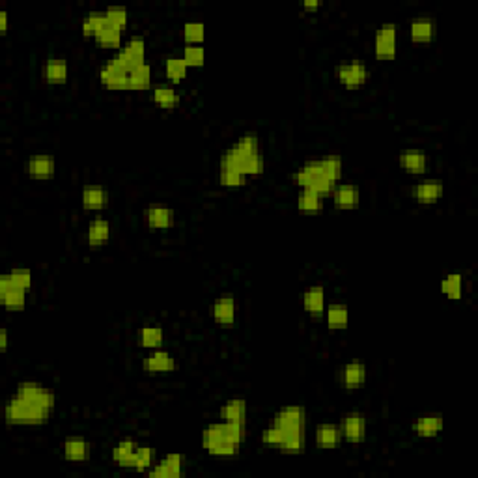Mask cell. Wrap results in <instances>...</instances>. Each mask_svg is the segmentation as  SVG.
I'll use <instances>...</instances> for the list:
<instances>
[{
    "mask_svg": "<svg viewBox=\"0 0 478 478\" xmlns=\"http://www.w3.org/2000/svg\"><path fill=\"white\" fill-rule=\"evenodd\" d=\"M316 445L320 448H325V450H331V448H336L342 443V430H340L338 424H320L314 432Z\"/></svg>",
    "mask_w": 478,
    "mask_h": 478,
    "instance_id": "24",
    "label": "cell"
},
{
    "mask_svg": "<svg viewBox=\"0 0 478 478\" xmlns=\"http://www.w3.org/2000/svg\"><path fill=\"white\" fill-rule=\"evenodd\" d=\"M211 314H213V320L219 325H224V327L232 325L233 321H236V299H233L232 294H222L213 303Z\"/></svg>",
    "mask_w": 478,
    "mask_h": 478,
    "instance_id": "21",
    "label": "cell"
},
{
    "mask_svg": "<svg viewBox=\"0 0 478 478\" xmlns=\"http://www.w3.org/2000/svg\"><path fill=\"white\" fill-rule=\"evenodd\" d=\"M137 448H139V445L135 441H120L118 445L113 448V461L120 467H131L133 469V459H135Z\"/></svg>",
    "mask_w": 478,
    "mask_h": 478,
    "instance_id": "32",
    "label": "cell"
},
{
    "mask_svg": "<svg viewBox=\"0 0 478 478\" xmlns=\"http://www.w3.org/2000/svg\"><path fill=\"white\" fill-rule=\"evenodd\" d=\"M25 172L36 180H49L57 172V161L52 155H34L25 163Z\"/></svg>",
    "mask_w": 478,
    "mask_h": 478,
    "instance_id": "19",
    "label": "cell"
},
{
    "mask_svg": "<svg viewBox=\"0 0 478 478\" xmlns=\"http://www.w3.org/2000/svg\"><path fill=\"white\" fill-rule=\"evenodd\" d=\"M144 222L151 230H170L176 222V215L164 204H150L144 209Z\"/></svg>",
    "mask_w": 478,
    "mask_h": 478,
    "instance_id": "11",
    "label": "cell"
},
{
    "mask_svg": "<svg viewBox=\"0 0 478 478\" xmlns=\"http://www.w3.org/2000/svg\"><path fill=\"white\" fill-rule=\"evenodd\" d=\"M342 169H344V163H342L340 155H325V157L307 161L301 169L294 172L291 180L301 189H309L310 183L314 182L316 178L321 176L338 183V180L342 178Z\"/></svg>",
    "mask_w": 478,
    "mask_h": 478,
    "instance_id": "1",
    "label": "cell"
},
{
    "mask_svg": "<svg viewBox=\"0 0 478 478\" xmlns=\"http://www.w3.org/2000/svg\"><path fill=\"white\" fill-rule=\"evenodd\" d=\"M8 277H10V280H12L17 288H23L26 289V291L32 288V273L28 269L17 267V269L10 271V273H8Z\"/></svg>",
    "mask_w": 478,
    "mask_h": 478,
    "instance_id": "48",
    "label": "cell"
},
{
    "mask_svg": "<svg viewBox=\"0 0 478 478\" xmlns=\"http://www.w3.org/2000/svg\"><path fill=\"white\" fill-rule=\"evenodd\" d=\"M187 70L189 68H187V64L183 62L182 57H170L164 60V75L174 84H178L187 77Z\"/></svg>",
    "mask_w": 478,
    "mask_h": 478,
    "instance_id": "39",
    "label": "cell"
},
{
    "mask_svg": "<svg viewBox=\"0 0 478 478\" xmlns=\"http://www.w3.org/2000/svg\"><path fill=\"white\" fill-rule=\"evenodd\" d=\"M139 342L140 346L146 347V350H159L164 342L163 329L159 327V325H144V327L140 329Z\"/></svg>",
    "mask_w": 478,
    "mask_h": 478,
    "instance_id": "36",
    "label": "cell"
},
{
    "mask_svg": "<svg viewBox=\"0 0 478 478\" xmlns=\"http://www.w3.org/2000/svg\"><path fill=\"white\" fill-rule=\"evenodd\" d=\"M185 472V456L183 454H166L161 461L148 471L151 478H178Z\"/></svg>",
    "mask_w": 478,
    "mask_h": 478,
    "instance_id": "12",
    "label": "cell"
},
{
    "mask_svg": "<svg viewBox=\"0 0 478 478\" xmlns=\"http://www.w3.org/2000/svg\"><path fill=\"white\" fill-rule=\"evenodd\" d=\"M151 99L161 108H176L180 105V94L174 84H155L151 90Z\"/></svg>",
    "mask_w": 478,
    "mask_h": 478,
    "instance_id": "29",
    "label": "cell"
},
{
    "mask_svg": "<svg viewBox=\"0 0 478 478\" xmlns=\"http://www.w3.org/2000/svg\"><path fill=\"white\" fill-rule=\"evenodd\" d=\"M206 26L202 23H187L183 26V39L189 45H200L204 41Z\"/></svg>",
    "mask_w": 478,
    "mask_h": 478,
    "instance_id": "47",
    "label": "cell"
},
{
    "mask_svg": "<svg viewBox=\"0 0 478 478\" xmlns=\"http://www.w3.org/2000/svg\"><path fill=\"white\" fill-rule=\"evenodd\" d=\"M50 411L39 403L28 402L15 394L6 403V422L10 426H41L49 421Z\"/></svg>",
    "mask_w": 478,
    "mask_h": 478,
    "instance_id": "2",
    "label": "cell"
},
{
    "mask_svg": "<svg viewBox=\"0 0 478 478\" xmlns=\"http://www.w3.org/2000/svg\"><path fill=\"white\" fill-rule=\"evenodd\" d=\"M81 200L86 211H99L108 204V193L101 185H86L82 189Z\"/></svg>",
    "mask_w": 478,
    "mask_h": 478,
    "instance_id": "26",
    "label": "cell"
},
{
    "mask_svg": "<svg viewBox=\"0 0 478 478\" xmlns=\"http://www.w3.org/2000/svg\"><path fill=\"white\" fill-rule=\"evenodd\" d=\"M0 303L8 310H23L26 305V289L17 288L10 280L8 273L0 277Z\"/></svg>",
    "mask_w": 478,
    "mask_h": 478,
    "instance_id": "13",
    "label": "cell"
},
{
    "mask_svg": "<svg viewBox=\"0 0 478 478\" xmlns=\"http://www.w3.org/2000/svg\"><path fill=\"white\" fill-rule=\"evenodd\" d=\"M155 463H157V458H155V450H153V448H137V454H135V459H133V469H135V471L148 472Z\"/></svg>",
    "mask_w": 478,
    "mask_h": 478,
    "instance_id": "41",
    "label": "cell"
},
{
    "mask_svg": "<svg viewBox=\"0 0 478 478\" xmlns=\"http://www.w3.org/2000/svg\"><path fill=\"white\" fill-rule=\"evenodd\" d=\"M443 428H445V419L439 413H426V415L415 419L411 424V432L417 437H424V439L439 435Z\"/></svg>",
    "mask_w": 478,
    "mask_h": 478,
    "instance_id": "15",
    "label": "cell"
},
{
    "mask_svg": "<svg viewBox=\"0 0 478 478\" xmlns=\"http://www.w3.org/2000/svg\"><path fill=\"white\" fill-rule=\"evenodd\" d=\"M220 169H232L238 170L241 174L249 176H260L264 174L265 170V161L262 157V153H256V155H249V157H239V155H233L232 151H224V155L220 157Z\"/></svg>",
    "mask_w": 478,
    "mask_h": 478,
    "instance_id": "5",
    "label": "cell"
},
{
    "mask_svg": "<svg viewBox=\"0 0 478 478\" xmlns=\"http://www.w3.org/2000/svg\"><path fill=\"white\" fill-rule=\"evenodd\" d=\"M461 288H463V278L458 273H452L441 280V294L454 301L461 297Z\"/></svg>",
    "mask_w": 478,
    "mask_h": 478,
    "instance_id": "42",
    "label": "cell"
},
{
    "mask_svg": "<svg viewBox=\"0 0 478 478\" xmlns=\"http://www.w3.org/2000/svg\"><path fill=\"white\" fill-rule=\"evenodd\" d=\"M284 437H286V432L284 430H280L278 426H271V428H265L264 432H262V443L264 445H269V447H280L283 445Z\"/></svg>",
    "mask_w": 478,
    "mask_h": 478,
    "instance_id": "49",
    "label": "cell"
},
{
    "mask_svg": "<svg viewBox=\"0 0 478 478\" xmlns=\"http://www.w3.org/2000/svg\"><path fill=\"white\" fill-rule=\"evenodd\" d=\"M398 163L409 174H424L428 170V155L421 150H408L400 153Z\"/></svg>",
    "mask_w": 478,
    "mask_h": 478,
    "instance_id": "25",
    "label": "cell"
},
{
    "mask_svg": "<svg viewBox=\"0 0 478 478\" xmlns=\"http://www.w3.org/2000/svg\"><path fill=\"white\" fill-rule=\"evenodd\" d=\"M398 26L394 23H385L376 30L374 36V55L378 60H394L396 57Z\"/></svg>",
    "mask_w": 478,
    "mask_h": 478,
    "instance_id": "6",
    "label": "cell"
},
{
    "mask_svg": "<svg viewBox=\"0 0 478 478\" xmlns=\"http://www.w3.org/2000/svg\"><path fill=\"white\" fill-rule=\"evenodd\" d=\"M99 81L108 90H122V92L129 90V73L120 70L111 60L99 70Z\"/></svg>",
    "mask_w": 478,
    "mask_h": 478,
    "instance_id": "17",
    "label": "cell"
},
{
    "mask_svg": "<svg viewBox=\"0 0 478 478\" xmlns=\"http://www.w3.org/2000/svg\"><path fill=\"white\" fill-rule=\"evenodd\" d=\"M219 180L220 185H224V187H243L247 183L245 174H241V172L232 169H220Z\"/></svg>",
    "mask_w": 478,
    "mask_h": 478,
    "instance_id": "46",
    "label": "cell"
},
{
    "mask_svg": "<svg viewBox=\"0 0 478 478\" xmlns=\"http://www.w3.org/2000/svg\"><path fill=\"white\" fill-rule=\"evenodd\" d=\"M340 430H342V439L347 443H363L366 439V417L358 411L346 413L342 422H340Z\"/></svg>",
    "mask_w": 478,
    "mask_h": 478,
    "instance_id": "10",
    "label": "cell"
},
{
    "mask_svg": "<svg viewBox=\"0 0 478 478\" xmlns=\"http://www.w3.org/2000/svg\"><path fill=\"white\" fill-rule=\"evenodd\" d=\"M273 424L278 426L284 432H297V430H307V411L301 405H289L278 411Z\"/></svg>",
    "mask_w": 478,
    "mask_h": 478,
    "instance_id": "9",
    "label": "cell"
},
{
    "mask_svg": "<svg viewBox=\"0 0 478 478\" xmlns=\"http://www.w3.org/2000/svg\"><path fill=\"white\" fill-rule=\"evenodd\" d=\"M437 23L432 17H417L409 25V36L413 44H430L435 38Z\"/></svg>",
    "mask_w": 478,
    "mask_h": 478,
    "instance_id": "20",
    "label": "cell"
},
{
    "mask_svg": "<svg viewBox=\"0 0 478 478\" xmlns=\"http://www.w3.org/2000/svg\"><path fill=\"white\" fill-rule=\"evenodd\" d=\"M297 209L305 215H318L323 211V196L310 189H303L297 198Z\"/></svg>",
    "mask_w": 478,
    "mask_h": 478,
    "instance_id": "33",
    "label": "cell"
},
{
    "mask_svg": "<svg viewBox=\"0 0 478 478\" xmlns=\"http://www.w3.org/2000/svg\"><path fill=\"white\" fill-rule=\"evenodd\" d=\"M334 75L338 79V82L344 86V88H358V86H365L368 79H370V71H368V66L365 62H347L336 66V71Z\"/></svg>",
    "mask_w": 478,
    "mask_h": 478,
    "instance_id": "7",
    "label": "cell"
},
{
    "mask_svg": "<svg viewBox=\"0 0 478 478\" xmlns=\"http://www.w3.org/2000/svg\"><path fill=\"white\" fill-rule=\"evenodd\" d=\"M331 198H333V204L336 208L353 209L357 208L358 200H361V191L352 183H342V185L334 187Z\"/></svg>",
    "mask_w": 478,
    "mask_h": 478,
    "instance_id": "22",
    "label": "cell"
},
{
    "mask_svg": "<svg viewBox=\"0 0 478 478\" xmlns=\"http://www.w3.org/2000/svg\"><path fill=\"white\" fill-rule=\"evenodd\" d=\"M151 77H153V71H151L150 64H142L129 73V90L139 92V90L150 88Z\"/></svg>",
    "mask_w": 478,
    "mask_h": 478,
    "instance_id": "38",
    "label": "cell"
},
{
    "mask_svg": "<svg viewBox=\"0 0 478 478\" xmlns=\"http://www.w3.org/2000/svg\"><path fill=\"white\" fill-rule=\"evenodd\" d=\"M202 447L213 456H233L238 454L239 447L228 439L222 430V424H211L202 432Z\"/></svg>",
    "mask_w": 478,
    "mask_h": 478,
    "instance_id": "4",
    "label": "cell"
},
{
    "mask_svg": "<svg viewBox=\"0 0 478 478\" xmlns=\"http://www.w3.org/2000/svg\"><path fill=\"white\" fill-rule=\"evenodd\" d=\"M15 396L23 398V400H28V402L39 403L41 408L52 411L55 409V403H57V398L50 392L49 389H45L44 385L36 383V381H23L15 387Z\"/></svg>",
    "mask_w": 478,
    "mask_h": 478,
    "instance_id": "8",
    "label": "cell"
},
{
    "mask_svg": "<svg viewBox=\"0 0 478 478\" xmlns=\"http://www.w3.org/2000/svg\"><path fill=\"white\" fill-rule=\"evenodd\" d=\"M366 378H368L366 365L365 363H358V361L347 363L340 370V383L347 390H355L358 387H363L366 383Z\"/></svg>",
    "mask_w": 478,
    "mask_h": 478,
    "instance_id": "18",
    "label": "cell"
},
{
    "mask_svg": "<svg viewBox=\"0 0 478 478\" xmlns=\"http://www.w3.org/2000/svg\"><path fill=\"white\" fill-rule=\"evenodd\" d=\"M320 6H321L320 2H305V4H303V8H305V10H309V12H316Z\"/></svg>",
    "mask_w": 478,
    "mask_h": 478,
    "instance_id": "52",
    "label": "cell"
},
{
    "mask_svg": "<svg viewBox=\"0 0 478 478\" xmlns=\"http://www.w3.org/2000/svg\"><path fill=\"white\" fill-rule=\"evenodd\" d=\"M8 32V12L6 10H2L0 12V34L4 36Z\"/></svg>",
    "mask_w": 478,
    "mask_h": 478,
    "instance_id": "50",
    "label": "cell"
},
{
    "mask_svg": "<svg viewBox=\"0 0 478 478\" xmlns=\"http://www.w3.org/2000/svg\"><path fill=\"white\" fill-rule=\"evenodd\" d=\"M142 370L148 374H169L176 370V358L164 350H151L148 357L142 358Z\"/></svg>",
    "mask_w": 478,
    "mask_h": 478,
    "instance_id": "14",
    "label": "cell"
},
{
    "mask_svg": "<svg viewBox=\"0 0 478 478\" xmlns=\"http://www.w3.org/2000/svg\"><path fill=\"white\" fill-rule=\"evenodd\" d=\"M107 25V17H105V12H92L88 13L81 23L82 34L86 38H95L101 32V28Z\"/></svg>",
    "mask_w": 478,
    "mask_h": 478,
    "instance_id": "40",
    "label": "cell"
},
{
    "mask_svg": "<svg viewBox=\"0 0 478 478\" xmlns=\"http://www.w3.org/2000/svg\"><path fill=\"white\" fill-rule=\"evenodd\" d=\"M64 458L70 461H86L90 458V443L82 437H70L64 441Z\"/></svg>",
    "mask_w": 478,
    "mask_h": 478,
    "instance_id": "31",
    "label": "cell"
},
{
    "mask_svg": "<svg viewBox=\"0 0 478 478\" xmlns=\"http://www.w3.org/2000/svg\"><path fill=\"white\" fill-rule=\"evenodd\" d=\"M323 316L331 329H346L350 323V310L346 305H329L325 307Z\"/></svg>",
    "mask_w": 478,
    "mask_h": 478,
    "instance_id": "34",
    "label": "cell"
},
{
    "mask_svg": "<svg viewBox=\"0 0 478 478\" xmlns=\"http://www.w3.org/2000/svg\"><path fill=\"white\" fill-rule=\"evenodd\" d=\"M183 62L187 64V68H200L204 66V60H206V52H204V47L202 45H187L183 49Z\"/></svg>",
    "mask_w": 478,
    "mask_h": 478,
    "instance_id": "44",
    "label": "cell"
},
{
    "mask_svg": "<svg viewBox=\"0 0 478 478\" xmlns=\"http://www.w3.org/2000/svg\"><path fill=\"white\" fill-rule=\"evenodd\" d=\"M114 66H118L120 70L126 73H131L137 70L139 66L146 64V41L142 36H133L124 44V47L116 50V55L111 58Z\"/></svg>",
    "mask_w": 478,
    "mask_h": 478,
    "instance_id": "3",
    "label": "cell"
},
{
    "mask_svg": "<svg viewBox=\"0 0 478 478\" xmlns=\"http://www.w3.org/2000/svg\"><path fill=\"white\" fill-rule=\"evenodd\" d=\"M105 17H107V25L118 28V30H126L127 21H129V15H127V10L124 6H111L105 10Z\"/></svg>",
    "mask_w": 478,
    "mask_h": 478,
    "instance_id": "43",
    "label": "cell"
},
{
    "mask_svg": "<svg viewBox=\"0 0 478 478\" xmlns=\"http://www.w3.org/2000/svg\"><path fill=\"white\" fill-rule=\"evenodd\" d=\"M303 309L310 316H321L325 312V289L323 286H312L303 294Z\"/></svg>",
    "mask_w": 478,
    "mask_h": 478,
    "instance_id": "28",
    "label": "cell"
},
{
    "mask_svg": "<svg viewBox=\"0 0 478 478\" xmlns=\"http://www.w3.org/2000/svg\"><path fill=\"white\" fill-rule=\"evenodd\" d=\"M111 239V222L103 217H95L86 230V241L90 247L107 245Z\"/></svg>",
    "mask_w": 478,
    "mask_h": 478,
    "instance_id": "27",
    "label": "cell"
},
{
    "mask_svg": "<svg viewBox=\"0 0 478 478\" xmlns=\"http://www.w3.org/2000/svg\"><path fill=\"white\" fill-rule=\"evenodd\" d=\"M219 415L224 422H239V424H245L247 402L243 400V398H232V400H228V402L222 403Z\"/></svg>",
    "mask_w": 478,
    "mask_h": 478,
    "instance_id": "30",
    "label": "cell"
},
{
    "mask_svg": "<svg viewBox=\"0 0 478 478\" xmlns=\"http://www.w3.org/2000/svg\"><path fill=\"white\" fill-rule=\"evenodd\" d=\"M94 39L97 41V45H99V47H103V49L120 50L122 47H124V45H122V39H124V32L118 30V28H114V26H111V25L103 26L99 34H97Z\"/></svg>",
    "mask_w": 478,
    "mask_h": 478,
    "instance_id": "35",
    "label": "cell"
},
{
    "mask_svg": "<svg viewBox=\"0 0 478 478\" xmlns=\"http://www.w3.org/2000/svg\"><path fill=\"white\" fill-rule=\"evenodd\" d=\"M409 195L415 202H421V204H435L437 200L443 198L445 195V185L437 180H428V182H419L415 183Z\"/></svg>",
    "mask_w": 478,
    "mask_h": 478,
    "instance_id": "16",
    "label": "cell"
},
{
    "mask_svg": "<svg viewBox=\"0 0 478 478\" xmlns=\"http://www.w3.org/2000/svg\"><path fill=\"white\" fill-rule=\"evenodd\" d=\"M0 350L2 352L8 350V329H0Z\"/></svg>",
    "mask_w": 478,
    "mask_h": 478,
    "instance_id": "51",
    "label": "cell"
},
{
    "mask_svg": "<svg viewBox=\"0 0 478 478\" xmlns=\"http://www.w3.org/2000/svg\"><path fill=\"white\" fill-rule=\"evenodd\" d=\"M41 75L49 84H64L70 77V66L64 58H49L41 68Z\"/></svg>",
    "mask_w": 478,
    "mask_h": 478,
    "instance_id": "23",
    "label": "cell"
},
{
    "mask_svg": "<svg viewBox=\"0 0 478 478\" xmlns=\"http://www.w3.org/2000/svg\"><path fill=\"white\" fill-rule=\"evenodd\" d=\"M280 452L283 454H303L307 448V434L305 430H297V432H286L283 445H280Z\"/></svg>",
    "mask_w": 478,
    "mask_h": 478,
    "instance_id": "37",
    "label": "cell"
},
{
    "mask_svg": "<svg viewBox=\"0 0 478 478\" xmlns=\"http://www.w3.org/2000/svg\"><path fill=\"white\" fill-rule=\"evenodd\" d=\"M222 424V430H224V435L228 439L236 443L238 447L243 445V441L247 439V428L245 424H239V422H220Z\"/></svg>",
    "mask_w": 478,
    "mask_h": 478,
    "instance_id": "45",
    "label": "cell"
}]
</instances>
